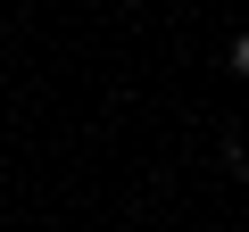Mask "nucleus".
Instances as JSON below:
<instances>
[{
  "instance_id": "obj_1",
  "label": "nucleus",
  "mask_w": 249,
  "mask_h": 232,
  "mask_svg": "<svg viewBox=\"0 0 249 232\" xmlns=\"http://www.w3.org/2000/svg\"><path fill=\"white\" fill-rule=\"evenodd\" d=\"M232 66H241V75H249V33H241V42H232Z\"/></svg>"
}]
</instances>
